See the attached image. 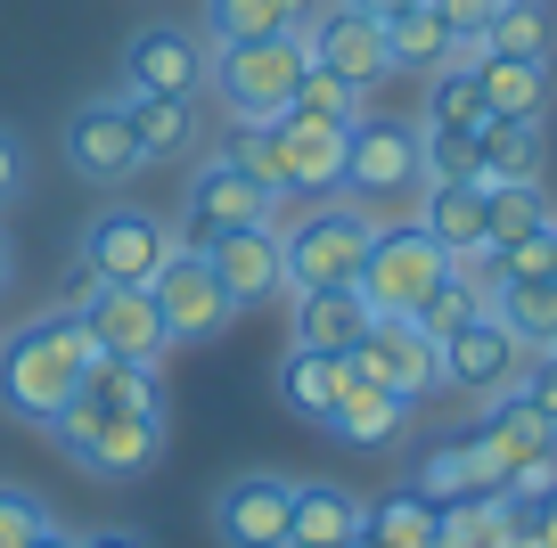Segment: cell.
I'll return each instance as SVG.
<instances>
[{"instance_id": "obj_1", "label": "cell", "mask_w": 557, "mask_h": 548, "mask_svg": "<svg viewBox=\"0 0 557 548\" xmlns=\"http://www.w3.org/2000/svg\"><path fill=\"white\" fill-rule=\"evenodd\" d=\"M90 360H99V344H90V327L74 320L66 303L17 320L9 336H0V410L17 418V426L50 434L58 418H66V401H83Z\"/></svg>"}, {"instance_id": "obj_2", "label": "cell", "mask_w": 557, "mask_h": 548, "mask_svg": "<svg viewBox=\"0 0 557 548\" xmlns=\"http://www.w3.org/2000/svg\"><path fill=\"white\" fill-rule=\"evenodd\" d=\"M336 197L361 205L369 222H410L418 197H426V148H418V123H401V115H361V123H352Z\"/></svg>"}, {"instance_id": "obj_3", "label": "cell", "mask_w": 557, "mask_h": 548, "mask_svg": "<svg viewBox=\"0 0 557 548\" xmlns=\"http://www.w3.org/2000/svg\"><path fill=\"white\" fill-rule=\"evenodd\" d=\"M271 229L287 246V295L296 287H352L361 278V254L377 238L361 205L329 197V205H304V197H271Z\"/></svg>"}, {"instance_id": "obj_4", "label": "cell", "mask_w": 557, "mask_h": 548, "mask_svg": "<svg viewBox=\"0 0 557 548\" xmlns=\"http://www.w3.org/2000/svg\"><path fill=\"white\" fill-rule=\"evenodd\" d=\"M58 450H66L83 475H99V483H139L148 466L164 459V410H107V401H66V418H58Z\"/></svg>"}, {"instance_id": "obj_5", "label": "cell", "mask_w": 557, "mask_h": 548, "mask_svg": "<svg viewBox=\"0 0 557 548\" xmlns=\"http://www.w3.org/2000/svg\"><path fill=\"white\" fill-rule=\"evenodd\" d=\"M304 34H271V41H230L213 50L206 66V90L222 99L230 123H278L296 107V83H304Z\"/></svg>"}, {"instance_id": "obj_6", "label": "cell", "mask_w": 557, "mask_h": 548, "mask_svg": "<svg viewBox=\"0 0 557 548\" xmlns=\"http://www.w3.org/2000/svg\"><path fill=\"white\" fill-rule=\"evenodd\" d=\"M443 278H451V254H443V246L418 229V213H410V222H377L352 295L369 303V320H418V303H426Z\"/></svg>"}, {"instance_id": "obj_7", "label": "cell", "mask_w": 557, "mask_h": 548, "mask_svg": "<svg viewBox=\"0 0 557 548\" xmlns=\"http://www.w3.org/2000/svg\"><path fill=\"white\" fill-rule=\"evenodd\" d=\"M255 222H271V189H262L255 172L230 164V148H206L189 164V189H181V205H173L164 229H173V246H189V254H213L230 229H255Z\"/></svg>"}, {"instance_id": "obj_8", "label": "cell", "mask_w": 557, "mask_h": 548, "mask_svg": "<svg viewBox=\"0 0 557 548\" xmlns=\"http://www.w3.org/2000/svg\"><path fill=\"white\" fill-rule=\"evenodd\" d=\"M66 311L90 327V344H99L107 360H148V369H157V360L173 352V336H164V311H157V295H148V287H107V278H90L83 262H74Z\"/></svg>"}, {"instance_id": "obj_9", "label": "cell", "mask_w": 557, "mask_h": 548, "mask_svg": "<svg viewBox=\"0 0 557 548\" xmlns=\"http://www.w3.org/2000/svg\"><path fill=\"white\" fill-rule=\"evenodd\" d=\"M58 155H66V172L83 180V189H132L139 172H148L139 132H132V107H123L115 90L83 99L66 123H58Z\"/></svg>"}, {"instance_id": "obj_10", "label": "cell", "mask_w": 557, "mask_h": 548, "mask_svg": "<svg viewBox=\"0 0 557 548\" xmlns=\"http://www.w3.org/2000/svg\"><path fill=\"white\" fill-rule=\"evenodd\" d=\"M206 66H213V41L197 34V25H139L132 41H123V99H206Z\"/></svg>"}, {"instance_id": "obj_11", "label": "cell", "mask_w": 557, "mask_h": 548, "mask_svg": "<svg viewBox=\"0 0 557 548\" xmlns=\"http://www.w3.org/2000/svg\"><path fill=\"white\" fill-rule=\"evenodd\" d=\"M164 254H173V229H164V213L148 205H99L83 222V271L107 278V287H148V278L164 271Z\"/></svg>"}, {"instance_id": "obj_12", "label": "cell", "mask_w": 557, "mask_h": 548, "mask_svg": "<svg viewBox=\"0 0 557 548\" xmlns=\"http://www.w3.org/2000/svg\"><path fill=\"white\" fill-rule=\"evenodd\" d=\"M287 515H296V475L246 466L213 491L206 524H213V548H287Z\"/></svg>"}, {"instance_id": "obj_13", "label": "cell", "mask_w": 557, "mask_h": 548, "mask_svg": "<svg viewBox=\"0 0 557 548\" xmlns=\"http://www.w3.org/2000/svg\"><path fill=\"white\" fill-rule=\"evenodd\" d=\"M304 58H312L320 74H345L352 90H377L385 74H394V58H385V17H361L345 0H320L312 17H304Z\"/></svg>"}, {"instance_id": "obj_14", "label": "cell", "mask_w": 557, "mask_h": 548, "mask_svg": "<svg viewBox=\"0 0 557 548\" xmlns=\"http://www.w3.org/2000/svg\"><path fill=\"white\" fill-rule=\"evenodd\" d=\"M148 295H157L164 336H173V344H213L230 320H238V311H230V295H222V278H213V262L189 254V246H173V254H164V271L148 278Z\"/></svg>"}, {"instance_id": "obj_15", "label": "cell", "mask_w": 557, "mask_h": 548, "mask_svg": "<svg viewBox=\"0 0 557 548\" xmlns=\"http://www.w3.org/2000/svg\"><path fill=\"white\" fill-rule=\"evenodd\" d=\"M517 377H524V344L508 336L492 311H475L459 336H443V385H451V394L500 401V394H517Z\"/></svg>"}, {"instance_id": "obj_16", "label": "cell", "mask_w": 557, "mask_h": 548, "mask_svg": "<svg viewBox=\"0 0 557 548\" xmlns=\"http://www.w3.org/2000/svg\"><path fill=\"white\" fill-rule=\"evenodd\" d=\"M352 360H361L385 394H401V401H426L443 385V344L426 336L418 320H369V336L352 344Z\"/></svg>"}, {"instance_id": "obj_17", "label": "cell", "mask_w": 557, "mask_h": 548, "mask_svg": "<svg viewBox=\"0 0 557 548\" xmlns=\"http://www.w3.org/2000/svg\"><path fill=\"white\" fill-rule=\"evenodd\" d=\"M206 262H213V278H222L230 311H262V303H278V295H287V246H278L271 222L230 229V238L213 246Z\"/></svg>"}, {"instance_id": "obj_18", "label": "cell", "mask_w": 557, "mask_h": 548, "mask_svg": "<svg viewBox=\"0 0 557 548\" xmlns=\"http://www.w3.org/2000/svg\"><path fill=\"white\" fill-rule=\"evenodd\" d=\"M410 410H418V401L385 394V385L369 377L361 360H352L345 394H336V410H329V434H336V443H345V450H394L401 434H410Z\"/></svg>"}, {"instance_id": "obj_19", "label": "cell", "mask_w": 557, "mask_h": 548, "mask_svg": "<svg viewBox=\"0 0 557 548\" xmlns=\"http://www.w3.org/2000/svg\"><path fill=\"white\" fill-rule=\"evenodd\" d=\"M468 443L484 450V459H500L508 475H524V466L557 459V426L533 410V401H517V394L484 401V410H475V426H468Z\"/></svg>"}, {"instance_id": "obj_20", "label": "cell", "mask_w": 557, "mask_h": 548, "mask_svg": "<svg viewBox=\"0 0 557 548\" xmlns=\"http://www.w3.org/2000/svg\"><path fill=\"white\" fill-rule=\"evenodd\" d=\"M345 377H352V352H312V344H287V352H278V369H271V394H278V410H287V418L329 426Z\"/></svg>"}, {"instance_id": "obj_21", "label": "cell", "mask_w": 557, "mask_h": 548, "mask_svg": "<svg viewBox=\"0 0 557 548\" xmlns=\"http://www.w3.org/2000/svg\"><path fill=\"white\" fill-rule=\"evenodd\" d=\"M361 336H369V303L352 287H296V295H287V344L352 352Z\"/></svg>"}, {"instance_id": "obj_22", "label": "cell", "mask_w": 557, "mask_h": 548, "mask_svg": "<svg viewBox=\"0 0 557 548\" xmlns=\"http://www.w3.org/2000/svg\"><path fill=\"white\" fill-rule=\"evenodd\" d=\"M418 229H426L443 254H475V246H492L484 180H426V197H418Z\"/></svg>"}, {"instance_id": "obj_23", "label": "cell", "mask_w": 557, "mask_h": 548, "mask_svg": "<svg viewBox=\"0 0 557 548\" xmlns=\"http://www.w3.org/2000/svg\"><path fill=\"white\" fill-rule=\"evenodd\" d=\"M123 107H132V132H139V155H148V164H197V155H206V115H197V99H123Z\"/></svg>"}, {"instance_id": "obj_24", "label": "cell", "mask_w": 557, "mask_h": 548, "mask_svg": "<svg viewBox=\"0 0 557 548\" xmlns=\"http://www.w3.org/2000/svg\"><path fill=\"white\" fill-rule=\"evenodd\" d=\"M361 540V491L345 483H296V515H287V548H352Z\"/></svg>"}, {"instance_id": "obj_25", "label": "cell", "mask_w": 557, "mask_h": 548, "mask_svg": "<svg viewBox=\"0 0 557 548\" xmlns=\"http://www.w3.org/2000/svg\"><path fill=\"white\" fill-rule=\"evenodd\" d=\"M278 148H287V189L296 197H336V180H345V132L336 123L278 115Z\"/></svg>"}, {"instance_id": "obj_26", "label": "cell", "mask_w": 557, "mask_h": 548, "mask_svg": "<svg viewBox=\"0 0 557 548\" xmlns=\"http://www.w3.org/2000/svg\"><path fill=\"white\" fill-rule=\"evenodd\" d=\"M418 491L435 499V508H451V499H484V491H508V466L500 459H484V450L459 434V443H443V450H426L418 459Z\"/></svg>"}, {"instance_id": "obj_27", "label": "cell", "mask_w": 557, "mask_h": 548, "mask_svg": "<svg viewBox=\"0 0 557 548\" xmlns=\"http://www.w3.org/2000/svg\"><path fill=\"white\" fill-rule=\"evenodd\" d=\"M312 9L320 0H206L197 34H206L213 50H230V41H271V34H304Z\"/></svg>"}, {"instance_id": "obj_28", "label": "cell", "mask_w": 557, "mask_h": 548, "mask_svg": "<svg viewBox=\"0 0 557 548\" xmlns=\"http://www.w3.org/2000/svg\"><path fill=\"white\" fill-rule=\"evenodd\" d=\"M541 164H549L541 123L484 115V132H475V180H484V189H500V180H541Z\"/></svg>"}, {"instance_id": "obj_29", "label": "cell", "mask_w": 557, "mask_h": 548, "mask_svg": "<svg viewBox=\"0 0 557 548\" xmlns=\"http://www.w3.org/2000/svg\"><path fill=\"white\" fill-rule=\"evenodd\" d=\"M361 532L377 548H435V532H443V508L418 483H394V491H377L361 508Z\"/></svg>"}, {"instance_id": "obj_30", "label": "cell", "mask_w": 557, "mask_h": 548, "mask_svg": "<svg viewBox=\"0 0 557 548\" xmlns=\"http://www.w3.org/2000/svg\"><path fill=\"white\" fill-rule=\"evenodd\" d=\"M475 83H484V107L508 123H549V66H533V58H484L475 66Z\"/></svg>"}, {"instance_id": "obj_31", "label": "cell", "mask_w": 557, "mask_h": 548, "mask_svg": "<svg viewBox=\"0 0 557 548\" xmlns=\"http://www.w3.org/2000/svg\"><path fill=\"white\" fill-rule=\"evenodd\" d=\"M484 58H533V66H549L557 58V9L549 0H500V17L484 25Z\"/></svg>"}, {"instance_id": "obj_32", "label": "cell", "mask_w": 557, "mask_h": 548, "mask_svg": "<svg viewBox=\"0 0 557 548\" xmlns=\"http://www.w3.org/2000/svg\"><path fill=\"white\" fill-rule=\"evenodd\" d=\"M492 320L524 344V352H549L557 344V278H508L492 295Z\"/></svg>"}, {"instance_id": "obj_33", "label": "cell", "mask_w": 557, "mask_h": 548, "mask_svg": "<svg viewBox=\"0 0 557 548\" xmlns=\"http://www.w3.org/2000/svg\"><path fill=\"white\" fill-rule=\"evenodd\" d=\"M484 83H475V66H443L426 74V107H418V132H484Z\"/></svg>"}, {"instance_id": "obj_34", "label": "cell", "mask_w": 557, "mask_h": 548, "mask_svg": "<svg viewBox=\"0 0 557 548\" xmlns=\"http://www.w3.org/2000/svg\"><path fill=\"white\" fill-rule=\"evenodd\" d=\"M83 394L90 401H107V410H164V394H157V369L148 360H90V377H83Z\"/></svg>"}, {"instance_id": "obj_35", "label": "cell", "mask_w": 557, "mask_h": 548, "mask_svg": "<svg viewBox=\"0 0 557 548\" xmlns=\"http://www.w3.org/2000/svg\"><path fill=\"white\" fill-rule=\"evenodd\" d=\"M287 115H304V123H336V132H352V123L369 115V90H352L345 74H320V66H304V83H296V107Z\"/></svg>"}, {"instance_id": "obj_36", "label": "cell", "mask_w": 557, "mask_h": 548, "mask_svg": "<svg viewBox=\"0 0 557 548\" xmlns=\"http://www.w3.org/2000/svg\"><path fill=\"white\" fill-rule=\"evenodd\" d=\"M549 197H541V180H500V189H484V222H492V246H517L533 238L541 222H549Z\"/></svg>"}, {"instance_id": "obj_37", "label": "cell", "mask_w": 557, "mask_h": 548, "mask_svg": "<svg viewBox=\"0 0 557 548\" xmlns=\"http://www.w3.org/2000/svg\"><path fill=\"white\" fill-rule=\"evenodd\" d=\"M41 532H50V508L25 483H0V548H34Z\"/></svg>"}, {"instance_id": "obj_38", "label": "cell", "mask_w": 557, "mask_h": 548, "mask_svg": "<svg viewBox=\"0 0 557 548\" xmlns=\"http://www.w3.org/2000/svg\"><path fill=\"white\" fill-rule=\"evenodd\" d=\"M475 311H484V303H475V295H468V287H459V278H443V287H435V295H426V303H418V327H426V336H435V344H443V336H459V327H468V320H475Z\"/></svg>"}, {"instance_id": "obj_39", "label": "cell", "mask_w": 557, "mask_h": 548, "mask_svg": "<svg viewBox=\"0 0 557 548\" xmlns=\"http://www.w3.org/2000/svg\"><path fill=\"white\" fill-rule=\"evenodd\" d=\"M426 180H475V132H418Z\"/></svg>"}, {"instance_id": "obj_40", "label": "cell", "mask_w": 557, "mask_h": 548, "mask_svg": "<svg viewBox=\"0 0 557 548\" xmlns=\"http://www.w3.org/2000/svg\"><path fill=\"white\" fill-rule=\"evenodd\" d=\"M517 401H533V410H541V418H549V426H557V352H524Z\"/></svg>"}, {"instance_id": "obj_41", "label": "cell", "mask_w": 557, "mask_h": 548, "mask_svg": "<svg viewBox=\"0 0 557 548\" xmlns=\"http://www.w3.org/2000/svg\"><path fill=\"white\" fill-rule=\"evenodd\" d=\"M426 9H435V17L451 25L459 41H484V25L500 17V0H426Z\"/></svg>"}, {"instance_id": "obj_42", "label": "cell", "mask_w": 557, "mask_h": 548, "mask_svg": "<svg viewBox=\"0 0 557 548\" xmlns=\"http://www.w3.org/2000/svg\"><path fill=\"white\" fill-rule=\"evenodd\" d=\"M17 189H25V139L9 132V123H0V205H9Z\"/></svg>"}, {"instance_id": "obj_43", "label": "cell", "mask_w": 557, "mask_h": 548, "mask_svg": "<svg viewBox=\"0 0 557 548\" xmlns=\"http://www.w3.org/2000/svg\"><path fill=\"white\" fill-rule=\"evenodd\" d=\"M17 287V238H9V222H0V295Z\"/></svg>"}, {"instance_id": "obj_44", "label": "cell", "mask_w": 557, "mask_h": 548, "mask_svg": "<svg viewBox=\"0 0 557 548\" xmlns=\"http://www.w3.org/2000/svg\"><path fill=\"white\" fill-rule=\"evenodd\" d=\"M83 548H148V540H139V532H123V524H115V532H83Z\"/></svg>"}, {"instance_id": "obj_45", "label": "cell", "mask_w": 557, "mask_h": 548, "mask_svg": "<svg viewBox=\"0 0 557 548\" xmlns=\"http://www.w3.org/2000/svg\"><path fill=\"white\" fill-rule=\"evenodd\" d=\"M345 9H361V17H401V9H418V0H345Z\"/></svg>"}, {"instance_id": "obj_46", "label": "cell", "mask_w": 557, "mask_h": 548, "mask_svg": "<svg viewBox=\"0 0 557 548\" xmlns=\"http://www.w3.org/2000/svg\"><path fill=\"white\" fill-rule=\"evenodd\" d=\"M34 548H83V532H58V524H50V532H41Z\"/></svg>"}, {"instance_id": "obj_47", "label": "cell", "mask_w": 557, "mask_h": 548, "mask_svg": "<svg viewBox=\"0 0 557 548\" xmlns=\"http://www.w3.org/2000/svg\"><path fill=\"white\" fill-rule=\"evenodd\" d=\"M541 508H549V515H557V491H549V499H541Z\"/></svg>"}, {"instance_id": "obj_48", "label": "cell", "mask_w": 557, "mask_h": 548, "mask_svg": "<svg viewBox=\"0 0 557 548\" xmlns=\"http://www.w3.org/2000/svg\"><path fill=\"white\" fill-rule=\"evenodd\" d=\"M352 548H377V540H369V532H361V540H352Z\"/></svg>"}, {"instance_id": "obj_49", "label": "cell", "mask_w": 557, "mask_h": 548, "mask_svg": "<svg viewBox=\"0 0 557 548\" xmlns=\"http://www.w3.org/2000/svg\"><path fill=\"white\" fill-rule=\"evenodd\" d=\"M549 352H557V344H549Z\"/></svg>"}]
</instances>
